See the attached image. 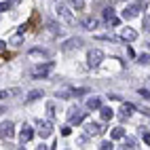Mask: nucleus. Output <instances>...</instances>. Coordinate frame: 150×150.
Instances as JSON below:
<instances>
[{
    "label": "nucleus",
    "instance_id": "cd10ccee",
    "mask_svg": "<svg viewBox=\"0 0 150 150\" xmlns=\"http://www.w3.org/2000/svg\"><path fill=\"white\" fill-rule=\"evenodd\" d=\"M0 49H4V42H2V40H0Z\"/></svg>",
    "mask_w": 150,
    "mask_h": 150
},
{
    "label": "nucleus",
    "instance_id": "a878e982",
    "mask_svg": "<svg viewBox=\"0 0 150 150\" xmlns=\"http://www.w3.org/2000/svg\"><path fill=\"white\" fill-rule=\"evenodd\" d=\"M144 142H146V144L150 146V133H144Z\"/></svg>",
    "mask_w": 150,
    "mask_h": 150
},
{
    "label": "nucleus",
    "instance_id": "6ab92c4d",
    "mask_svg": "<svg viewBox=\"0 0 150 150\" xmlns=\"http://www.w3.org/2000/svg\"><path fill=\"white\" fill-rule=\"evenodd\" d=\"M40 95H42L40 91H32V93H30V95H28V99H30V102H32V99H38V97H40Z\"/></svg>",
    "mask_w": 150,
    "mask_h": 150
},
{
    "label": "nucleus",
    "instance_id": "c85d7f7f",
    "mask_svg": "<svg viewBox=\"0 0 150 150\" xmlns=\"http://www.w3.org/2000/svg\"><path fill=\"white\" fill-rule=\"evenodd\" d=\"M2 112H4V108H0V114H2Z\"/></svg>",
    "mask_w": 150,
    "mask_h": 150
},
{
    "label": "nucleus",
    "instance_id": "1a4fd4ad",
    "mask_svg": "<svg viewBox=\"0 0 150 150\" xmlns=\"http://www.w3.org/2000/svg\"><path fill=\"white\" fill-rule=\"evenodd\" d=\"M121 36H123V40H129V42H131V40H135V38H137V32H135V30H131V28H125Z\"/></svg>",
    "mask_w": 150,
    "mask_h": 150
},
{
    "label": "nucleus",
    "instance_id": "2eb2a0df",
    "mask_svg": "<svg viewBox=\"0 0 150 150\" xmlns=\"http://www.w3.org/2000/svg\"><path fill=\"white\" fill-rule=\"evenodd\" d=\"M81 45V38H72V40H68L66 45H64V49L68 51V49H74V47H78Z\"/></svg>",
    "mask_w": 150,
    "mask_h": 150
},
{
    "label": "nucleus",
    "instance_id": "423d86ee",
    "mask_svg": "<svg viewBox=\"0 0 150 150\" xmlns=\"http://www.w3.org/2000/svg\"><path fill=\"white\" fill-rule=\"evenodd\" d=\"M13 135H15L13 123H2V125H0V137H8V139H11Z\"/></svg>",
    "mask_w": 150,
    "mask_h": 150
},
{
    "label": "nucleus",
    "instance_id": "4468645a",
    "mask_svg": "<svg viewBox=\"0 0 150 150\" xmlns=\"http://www.w3.org/2000/svg\"><path fill=\"white\" fill-rule=\"evenodd\" d=\"M99 106H102V102H99L97 97H91V99L87 102V108H91V110H97Z\"/></svg>",
    "mask_w": 150,
    "mask_h": 150
},
{
    "label": "nucleus",
    "instance_id": "9d476101",
    "mask_svg": "<svg viewBox=\"0 0 150 150\" xmlns=\"http://www.w3.org/2000/svg\"><path fill=\"white\" fill-rule=\"evenodd\" d=\"M32 137H34V131H32V127L23 125V129H21V142H30Z\"/></svg>",
    "mask_w": 150,
    "mask_h": 150
},
{
    "label": "nucleus",
    "instance_id": "9b49d317",
    "mask_svg": "<svg viewBox=\"0 0 150 150\" xmlns=\"http://www.w3.org/2000/svg\"><path fill=\"white\" fill-rule=\"evenodd\" d=\"M99 112H102V118H104V121H110V118L114 116V110H112V108H102V106H99Z\"/></svg>",
    "mask_w": 150,
    "mask_h": 150
},
{
    "label": "nucleus",
    "instance_id": "ddd939ff",
    "mask_svg": "<svg viewBox=\"0 0 150 150\" xmlns=\"http://www.w3.org/2000/svg\"><path fill=\"white\" fill-rule=\"evenodd\" d=\"M133 110H135V106H133V104H123V114H121V116H123V118H127L129 114L133 112Z\"/></svg>",
    "mask_w": 150,
    "mask_h": 150
},
{
    "label": "nucleus",
    "instance_id": "7ed1b4c3",
    "mask_svg": "<svg viewBox=\"0 0 150 150\" xmlns=\"http://www.w3.org/2000/svg\"><path fill=\"white\" fill-rule=\"evenodd\" d=\"M51 70H53V64L49 62V64H45V66H36L32 74H34V78H45L49 72H51Z\"/></svg>",
    "mask_w": 150,
    "mask_h": 150
},
{
    "label": "nucleus",
    "instance_id": "a211bd4d",
    "mask_svg": "<svg viewBox=\"0 0 150 150\" xmlns=\"http://www.w3.org/2000/svg\"><path fill=\"white\" fill-rule=\"evenodd\" d=\"M47 112H49V116L53 118V116H55V106H53V104H47Z\"/></svg>",
    "mask_w": 150,
    "mask_h": 150
},
{
    "label": "nucleus",
    "instance_id": "393cba45",
    "mask_svg": "<svg viewBox=\"0 0 150 150\" xmlns=\"http://www.w3.org/2000/svg\"><path fill=\"white\" fill-rule=\"evenodd\" d=\"M139 95H142V97H146V99H150V93H148V91H144V89L139 91Z\"/></svg>",
    "mask_w": 150,
    "mask_h": 150
},
{
    "label": "nucleus",
    "instance_id": "f257e3e1",
    "mask_svg": "<svg viewBox=\"0 0 150 150\" xmlns=\"http://www.w3.org/2000/svg\"><path fill=\"white\" fill-rule=\"evenodd\" d=\"M85 116H87V112H81V110L72 108V110H70V114H68V121H70V125H78V123L85 121Z\"/></svg>",
    "mask_w": 150,
    "mask_h": 150
},
{
    "label": "nucleus",
    "instance_id": "39448f33",
    "mask_svg": "<svg viewBox=\"0 0 150 150\" xmlns=\"http://www.w3.org/2000/svg\"><path fill=\"white\" fill-rule=\"evenodd\" d=\"M57 13H59V17H62V19H64L66 23H76V19H74V15L70 13L68 8H66V6H57Z\"/></svg>",
    "mask_w": 150,
    "mask_h": 150
},
{
    "label": "nucleus",
    "instance_id": "dca6fc26",
    "mask_svg": "<svg viewBox=\"0 0 150 150\" xmlns=\"http://www.w3.org/2000/svg\"><path fill=\"white\" fill-rule=\"evenodd\" d=\"M83 25H85L87 30H93V28L97 25V21H95V19H85V21H83Z\"/></svg>",
    "mask_w": 150,
    "mask_h": 150
},
{
    "label": "nucleus",
    "instance_id": "f8f14e48",
    "mask_svg": "<svg viewBox=\"0 0 150 150\" xmlns=\"http://www.w3.org/2000/svg\"><path fill=\"white\" fill-rule=\"evenodd\" d=\"M110 137H112V139H121V137H125V129H123V127H116V129H112Z\"/></svg>",
    "mask_w": 150,
    "mask_h": 150
},
{
    "label": "nucleus",
    "instance_id": "6e6552de",
    "mask_svg": "<svg viewBox=\"0 0 150 150\" xmlns=\"http://www.w3.org/2000/svg\"><path fill=\"white\" fill-rule=\"evenodd\" d=\"M139 15V4H131V6H127L125 11H123V17L125 19H133Z\"/></svg>",
    "mask_w": 150,
    "mask_h": 150
},
{
    "label": "nucleus",
    "instance_id": "5701e85b",
    "mask_svg": "<svg viewBox=\"0 0 150 150\" xmlns=\"http://www.w3.org/2000/svg\"><path fill=\"white\" fill-rule=\"evenodd\" d=\"M144 30H150V17H144Z\"/></svg>",
    "mask_w": 150,
    "mask_h": 150
},
{
    "label": "nucleus",
    "instance_id": "20e7f679",
    "mask_svg": "<svg viewBox=\"0 0 150 150\" xmlns=\"http://www.w3.org/2000/svg\"><path fill=\"white\" fill-rule=\"evenodd\" d=\"M53 133V125L49 121H40V125H38V135L40 137H49Z\"/></svg>",
    "mask_w": 150,
    "mask_h": 150
},
{
    "label": "nucleus",
    "instance_id": "412c9836",
    "mask_svg": "<svg viewBox=\"0 0 150 150\" xmlns=\"http://www.w3.org/2000/svg\"><path fill=\"white\" fill-rule=\"evenodd\" d=\"M150 62V55H139V64H148Z\"/></svg>",
    "mask_w": 150,
    "mask_h": 150
},
{
    "label": "nucleus",
    "instance_id": "f03ea898",
    "mask_svg": "<svg viewBox=\"0 0 150 150\" xmlns=\"http://www.w3.org/2000/svg\"><path fill=\"white\" fill-rule=\"evenodd\" d=\"M102 59H104V53L99 51V49H93V51H89V66L95 68L102 64Z\"/></svg>",
    "mask_w": 150,
    "mask_h": 150
},
{
    "label": "nucleus",
    "instance_id": "4be33fe9",
    "mask_svg": "<svg viewBox=\"0 0 150 150\" xmlns=\"http://www.w3.org/2000/svg\"><path fill=\"white\" fill-rule=\"evenodd\" d=\"M8 11V2H0V13H4Z\"/></svg>",
    "mask_w": 150,
    "mask_h": 150
},
{
    "label": "nucleus",
    "instance_id": "b1692460",
    "mask_svg": "<svg viewBox=\"0 0 150 150\" xmlns=\"http://www.w3.org/2000/svg\"><path fill=\"white\" fill-rule=\"evenodd\" d=\"M99 148H104V150H108V148H112V144H110V142H104V144L99 146Z\"/></svg>",
    "mask_w": 150,
    "mask_h": 150
},
{
    "label": "nucleus",
    "instance_id": "bb28decb",
    "mask_svg": "<svg viewBox=\"0 0 150 150\" xmlns=\"http://www.w3.org/2000/svg\"><path fill=\"white\" fill-rule=\"evenodd\" d=\"M150 2V0H139V4H148Z\"/></svg>",
    "mask_w": 150,
    "mask_h": 150
},
{
    "label": "nucleus",
    "instance_id": "aec40b11",
    "mask_svg": "<svg viewBox=\"0 0 150 150\" xmlns=\"http://www.w3.org/2000/svg\"><path fill=\"white\" fill-rule=\"evenodd\" d=\"M70 133H72V127H70V125L62 127V135H70Z\"/></svg>",
    "mask_w": 150,
    "mask_h": 150
},
{
    "label": "nucleus",
    "instance_id": "f3484780",
    "mask_svg": "<svg viewBox=\"0 0 150 150\" xmlns=\"http://www.w3.org/2000/svg\"><path fill=\"white\" fill-rule=\"evenodd\" d=\"M68 2H70V4H72V6H76V8H78V11H81V8L85 6V0H68Z\"/></svg>",
    "mask_w": 150,
    "mask_h": 150
},
{
    "label": "nucleus",
    "instance_id": "0eeeda50",
    "mask_svg": "<svg viewBox=\"0 0 150 150\" xmlns=\"http://www.w3.org/2000/svg\"><path fill=\"white\" fill-rule=\"evenodd\" d=\"M87 135H99V133H104V127L99 125V123H87Z\"/></svg>",
    "mask_w": 150,
    "mask_h": 150
}]
</instances>
